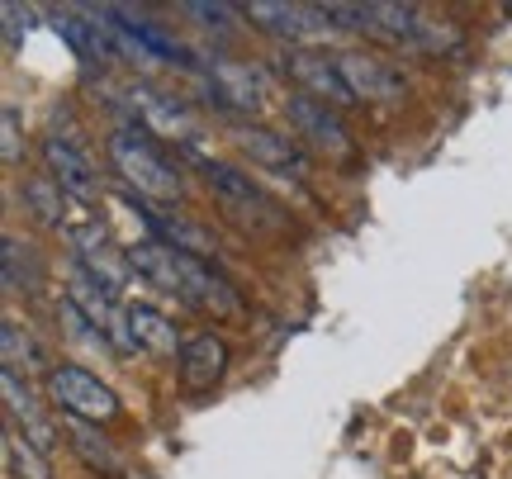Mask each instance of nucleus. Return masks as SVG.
<instances>
[{
    "label": "nucleus",
    "instance_id": "obj_16",
    "mask_svg": "<svg viewBox=\"0 0 512 479\" xmlns=\"http://www.w3.org/2000/svg\"><path fill=\"white\" fill-rule=\"evenodd\" d=\"M0 394H5V413H10V427L15 432H24L29 442L48 456L57 446V437H62V427L38 408V399H34V389H29V380L24 375H15V370H0Z\"/></svg>",
    "mask_w": 512,
    "mask_h": 479
},
{
    "label": "nucleus",
    "instance_id": "obj_2",
    "mask_svg": "<svg viewBox=\"0 0 512 479\" xmlns=\"http://www.w3.org/2000/svg\"><path fill=\"white\" fill-rule=\"evenodd\" d=\"M110 162L114 171L128 181L133 195H143V200H181L185 190V176L181 166L171 162L157 143H152V133H143L138 124H119L110 133Z\"/></svg>",
    "mask_w": 512,
    "mask_h": 479
},
{
    "label": "nucleus",
    "instance_id": "obj_1",
    "mask_svg": "<svg viewBox=\"0 0 512 479\" xmlns=\"http://www.w3.org/2000/svg\"><path fill=\"white\" fill-rule=\"evenodd\" d=\"M323 15L337 24V29H356V34L384 38L394 48H408V53H456L460 38L441 24V19H427L418 5H394V0H366V5H342L332 0L323 5Z\"/></svg>",
    "mask_w": 512,
    "mask_h": 479
},
{
    "label": "nucleus",
    "instance_id": "obj_15",
    "mask_svg": "<svg viewBox=\"0 0 512 479\" xmlns=\"http://www.w3.org/2000/svg\"><path fill=\"white\" fill-rule=\"evenodd\" d=\"M285 114H290L294 133L304 138V143H313V148L332 152V157H342V152H351V133L347 124H342V114L332 110V105H323V100H313V95H290L285 100Z\"/></svg>",
    "mask_w": 512,
    "mask_h": 479
},
{
    "label": "nucleus",
    "instance_id": "obj_14",
    "mask_svg": "<svg viewBox=\"0 0 512 479\" xmlns=\"http://www.w3.org/2000/svg\"><path fill=\"white\" fill-rule=\"evenodd\" d=\"M176 257H181V299L185 304H195V309H204V314H214V318H242L238 290H233L209 261L185 257V252H176Z\"/></svg>",
    "mask_w": 512,
    "mask_h": 479
},
{
    "label": "nucleus",
    "instance_id": "obj_7",
    "mask_svg": "<svg viewBox=\"0 0 512 479\" xmlns=\"http://www.w3.org/2000/svg\"><path fill=\"white\" fill-rule=\"evenodd\" d=\"M72 285H67V304H76L81 314L91 318L95 332H105V342H110L114 351H138V342H133V323H128V304H119V295H110L100 280L91 276V271H81L72 261Z\"/></svg>",
    "mask_w": 512,
    "mask_h": 479
},
{
    "label": "nucleus",
    "instance_id": "obj_27",
    "mask_svg": "<svg viewBox=\"0 0 512 479\" xmlns=\"http://www.w3.org/2000/svg\"><path fill=\"white\" fill-rule=\"evenodd\" d=\"M5 43L10 48H19V38H29V29H34V10L29 5H19V0H5Z\"/></svg>",
    "mask_w": 512,
    "mask_h": 479
},
{
    "label": "nucleus",
    "instance_id": "obj_23",
    "mask_svg": "<svg viewBox=\"0 0 512 479\" xmlns=\"http://www.w3.org/2000/svg\"><path fill=\"white\" fill-rule=\"evenodd\" d=\"M62 437H67V446H72L91 470H105V475H119V470H124L119 451H114V446L105 442L91 423H81V418H62Z\"/></svg>",
    "mask_w": 512,
    "mask_h": 479
},
{
    "label": "nucleus",
    "instance_id": "obj_8",
    "mask_svg": "<svg viewBox=\"0 0 512 479\" xmlns=\"http://www.w3.org/2000/svg\"><path fill=\"white\" fill-rule=\"evenodd\" d=\"M200 76L209 81V91L219 95V105H228V110H266L271 76L261 67H247V62L214 53L209 62H200Z\"/></svg>",
    "mask_w": 512,
    "mask_h": 479
},
{
    "label": "nucleus",
    "instance_id": "obj_25",
    "mask_svg": "<svg viewBox=\"0 0 512 479\" xmlns=\"http://www.w3.org/2000/svg\"><path fill=\"white\" fill-rule=\"evenodd\" d=\"M5 465H10V475L15 479H53L48 456H43L24 432H15V427H5Z\"/></svg>",
    "mask_w": 512,
    "mask_h": 479
},
{
    "label": "nucleus",
    "instance_id": "obj_5",
    "mask_svg": "<svg viewBox=\"0 0 512 479\" xmlns=\"http://www.w3.org/2000/svg\"><path fill=\"white\" fill-rule=\"evenodd\" d=\"M48 399L62 418H81V423H110L119 418V394H114L100 375L81 366H53L48 375Z\"/></svg>",
    "mask_w": 512,
    "mask_h": 479
},
{
    "label": "nucleus",
    "instance_id": "obj_11",
    "mask_svg": "<svg viewBox=\"0 0 512 479\" xmlns=\"http://www.w3.org/2000/svg\"><path fill=\"white\" fill-rule=\"evenodd\" d=\"M43 166H48V176H53L76 204H91L100 195V171H95L91 152L81 148L76 138L67 133H48L43 138Z\"/></svg>",
    "mask_w": 512,
    "mask_h": 479
},
{
    "label": "nucleus",
    "instance_id": "obj_18",
    "mask_svg": "<svg viewBox=\"0 0 512 479\" xmlns=\"http://www.w3.org/2000/svg\"><path fill=\"white\" fill-rule=\"evenodd\" d=\"M233 143H238L256 166H271V171H285V176H304V171H309V157H304V148L294 143L290 133H271V129H261V124H242V129L233 133Z\"/></svg>",
    "mask_w": 512,
    "mask_h": 479
},
{
    "label": "nucleus",
    "instance_id": "obj_22",
    "mask_svg": "<svg viewBox=\"0 0 512 479\" xmlns=\"http://www.w3.org/2000/svg\"><path fill=\"white\" fill-rule=\"evenodd\" d=\"M0 261H5V290L10 295H34L38 285H43V261L29 242H19L15 233H5V247H0Z\"/></svg>",
    "mask_w": 512,
    "mask_h": 479
},
{
    "label": "nucleus",
    "instance_id": "obj_21",
    "mask_svg": "<svg viewBox=\"0 0 512 479\" xmlns=\"http://www.w3.org/2000/svg\"><path fill=\"white\" fill-rule=\"evenodd\" d=\"M24 204L43 228H57V233H76L72 228V195L53 181V176H38V181H24Z\"/></svg>",
    "mask_w": 512,
    "mask_h": 479
},
{
    "label": "nucleus",
    "instance_id": "obj_13",
    "mask_svg": "<svg viewBox=\"0 0 512 479\" xmlns=\"http://www.w3.org/2000/svg\"><path fill=\"white\" fill-rule=\"evenodd\" d=\"M53 34L72 48L86 67H95V62H110V57H119V48H114V34L110 24L100 19V10H53Z\"/></svg>",
    "mask_w": 512,
    "mask_h": 479
},
{
    "label": "nucleus",
    "instance_id": "obj_28",
    "mask_svg": "<svg viewBox=\"0 0 512 479\" xmlns=\"http://www.w3.org/2000/svg\"><path fill=\"white\" fill-rule=\"evenodd\" d=\"M0 124H5V138H0V157H5V166H19L24 148H19V114H15V105H5V110H0Z\"/></svg>",
    "mask_w": 512,
    "mask_h": 479
},
{
    "label": "nucleus",
    "instance_id": "obj_10",
    "mask_svg": "<svg viewBox=\"0 0 512 479\" xmlns=\"http://www.w3.org/2000/svg\"><path fill=\"white\" fill-rule=\"evenodd\" d=\"M100 15L110 19L114 29L124 38H133L138 48H143L152 62H166V67H181V72H200V62L190 57V48H185L181 38H171L162 29V24H152L147 15H138V10H128V5H95Z\"/></svg>",
    "mask_w": 512,
    "mask_h": 479
},
{
    "label": "nucleus",
    "instance_id": "obj_20",
    "mask_svg": "<svg viewBox=\"0 0 512 479\" xmlns=\"http://www.w3.org/2000/svg\"><path fill=\"white\" fill-rule=\"evenodd\" d=\"M128 323H133V342L138 351H152V356H181V332L176 323L162 314V309H152V304H128Z\"/></svg>",
    "mask_w": 512,
    "mask_h": 479
},
{
    "label": "nucleus",
    "instance_id": "obj_24",
    "mask_svg": "<svg viewBox=\"0 0 512 479\" xmlns=\"http://www.w3.org/2000/svg\"><path fill=\"white\" fill-rule=\"evenodd\" d=\"M0 356H5V370H15V375H34V370L48 375V370H53L48 366V356H43V347L19 328L15 318H5V323H0Z\"/></svg>",
    "mask_w": 512,
    "mask_h": 479
},
{
    "label": "nucleus",
    "instance_id": "obj_26",
    "mask_svg": "<svg viewBox=\"0 0 512 479\" xmlns=\"http://www.w3.org/2000/svg\"><path fill=\"white\" fill-rule=\"evenodd\" d=\"M190 19H200L204 29H233V15H238V5H223V0H185L181 5Z\"/></svg>",
    "mask_w": 512,
    "mask_h": 479
},
{
    "label": "nucleus",
    "instance_id": "obj_12",
    "mask_svg": "<svg viewBox=\"0 0 512 479\" xmlns=\"http://www.w3.org/2000/svg\"><path fill=\"white\" fill-rule=\"evenodd\" d=\"M332 62H337V72H342V81L351 86V95H356V100L399 105L403 95H408V81H403V72H394L389 62H380V57L342 48V53H332Z\"/></svg>",
    "mask_w": 512,
    "mask_h": 479
},
{
    "label": "nucleus",
    "instance_id": "obj_3",
    "mask_svg": "<svg viewBox=\"0 0 512 479\" xmlns=\"http://www.w3.org/2000/svg\"><path fill=\"white\" fill-rule=\"evenodd\" d=\"M119 105H124L128 119H133L143 133H162V138L185 143V148H195L204 138L200 114L190 110L185 95L157 91V86H147V81H128L124 91H119Z\"/></svg>",
    "mask_w": 512,
    "mask_h": 479
},
{
    "label": "nucleus",
    "instance_id": "obj_19",
    "mask_svg": "<svg viewBox=\"0 0 512 479\" xmlns=\"http://www.w3.org/2000/svg\"><path fill=\"white\" fill-rule=\"evenodd\" d=\"M176 370H181V385L204 394V389H214L223 380V370H228V347H223L214 332H200V337H185L181 356H176Z\"/></svg>",
    "mask_w": 512,
    "mask_h": 479
},
{
    "label": "nucleus",
    "instance_id": "obj_4",
    "mask_svg": "<svg viewBox=\"0 0 512 479\" xmlns=\"http://www.w3.org/2000/svg\"><path fill=\"white\" fill-rule=\"evenodd\" d=\"M204 181L219 195L223 214L233 223H242L247 233L261 238V233H280V228H285V209H280L247 171H238V166H228V162H204Z\"/></svg>",
    "mask_w": 512,
    "mask_h": 479
},
{
    "label": "nucleus",
    "instance_id": "obj_17",
    "mask_svg": "<svg viewBox=\"0 0 512 479\" xmlns=\"http://www.w3.org/2000/svg\"><path fill=\"white\" fill-rule=\"evenodd\" d=\"M72 261L81 266V271H91L110 295H119L128 280H133V266H128V252H119V247H110L105 242V233H100V223H81L72 233Z\"/></svg>",
    "mask_w": 512,
    "mask_h": 479
},
{
    "label": "nucleus",
    "instance_id": "obj_6",
    "mask_svg": "<svg viewBox=\"0 0 512 479\" xmlns=\"http://www.w3.org/2000/svg\"><path fill=\"white\" fill-rule=\"evenodd\" d=\"M242 15L252 19L256 29H266L280 43H290V48H313V43L332 38V29H337L323 15V5H299V0H247Z\"/></svg>",
    "mask_w": 512,
    "mask_h": 479
},
{
    "label": "nucleus",
    "instance_id": "obj_9",
    "mask_svg": "<svg viewBox=\"0 0 512 479\" xmlns=\"http://www.w3.org/2000/svg\"><path fill=\"white\" fill-rule=\"evenodd\" d=\"M285 72H290V81L299 86V91L313 95V100H323V105H332V110L361 105V100L351 95V86L342 81L332 53H318V48H290V53H285Z\"/></svg>",
    "mask_w": 512,
    "mask_h": 479
}]
</instances>
